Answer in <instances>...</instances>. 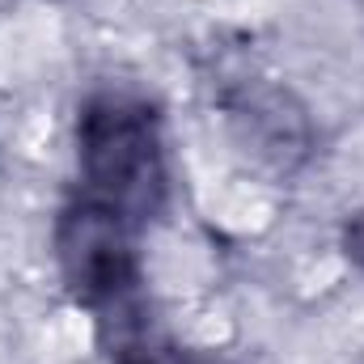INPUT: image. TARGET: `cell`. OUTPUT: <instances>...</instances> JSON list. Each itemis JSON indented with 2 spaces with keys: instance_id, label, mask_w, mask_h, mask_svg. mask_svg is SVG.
<instances>
[{
  "instance_id": "6da1fadb",
  "label": "cell",
  "mask_w": 364,
  "mask_h": 364,
  "mask_svg": "<svg viewBox=\"0 0 364 364\" xmlns=\"http://www.w3.org/2000/svg\"><path fill=\"white\" fill-rule=\"evenodd\" d=\"M77 166L85 199H97L132 225L153 220L170 191L166 140L149 102L132 93H97L77 123Z\"/></svg>"
},
{
  "instance_id": "7a4b0ae2",
  "label": "cell",
  "mask_w": 364,
  "mask_h": 364,
  "mask_svg": "<svg viewBox=\"0 0 364 364\" xmlns=\"http://www.w3.org/2000/svg\"><path fill=\"white\" fill-rule=\"evenodd\" d=\"M132 220L97 199H77L55 225V259L64 284L97 309L123 301L140 284Z\"/></svg>"
},
{
  "instance_id": "3957f363",
  "label": "cell",
  "mask_w": 364,
  "mask_h": 364,
  "mask_svg": "<svg viewBox=\"0 0 364 364\" xmlns=\"http://www.w3.org/2000/svg\"><path fill=\"white\" fill-rule=\"evenodd\" d=\"M106 314V352L110 364H191L182 343L132 296L102 309Z\"/></svg>"
},
{
  "instance_id": "277c9868",
  "label": "cell",
  "mask_w": 364,
  "mask_h": 364,
  "mask_svg": "<svg viewBox=\"0 0 364 364\" xmlns=\"http://www.w3.org/2000/svg\"><path fill=\"white\" fill-rule=\"evenodd\" d=\"M356 242H360V255H364V220H360V229H356Z\"/></svg>"
}]
</instances>
